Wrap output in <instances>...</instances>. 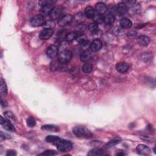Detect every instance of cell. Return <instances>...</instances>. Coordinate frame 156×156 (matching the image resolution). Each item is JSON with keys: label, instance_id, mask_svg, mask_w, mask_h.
<instances>
[{"label": "cell", "instance_id": "obj_1", "mask_svg": "<svg viewBox=\"0 0 156 156\" xmlns=\"http://www.w3.org/2000/svg\"><path fill=\"white\" fill-rule=\"evenodd\" d=\"M73 132L77 137L90 138H92L93 135L92 132L85 127L76 126L73 129Z\"/></svg>", "mask_w": 156, "mask_h": 156}, {"label": "cell", "instance_id": "obj_2", "mask_svg": "<svg viewBox=\"0 0 156 156\" xmlns=\"http://www.w3.org/2000/svg\"><path fill=\"white\" fill-rule=\"evenodd\" d=\"M57 147V148L60 152H69L72 149V143L66 140L59 139L54 144Z\"/></svg>", "mask_w": 156, "mask_h": 156}, {"label": "cell", "instance_id": "obj_3", "mask_svg": "<svg viewBox=\"0 0 156 156\" xmlns=\"http://www.w3.org/2000/svg\"><path fill=\"white\" fill-rule=\"evenodd\" d=\"M72 58V53L69 50H64L59 56V61L62 64H66Z\"/></svg>", "mask_w": 156, "mask_h": 156}, {"label": "cell", "instance_id": "obj_4", "mask_svg": "<svg viewBox=\"0 0 156 156\" xmlns=\"http://www.w3.org/2000/svg\"><path fill=\"white\" fill-rule=\"evenodd\" d=\"M45 17L41 15H37L31 20V24L33 27H39L45 24Z\"/></svg>", "mask_w": 156, "mask_h": 156}, {"label": "cell", "instance_id": "obj_5", "mask_svg": "<svg viewBox=\"0 0 156 156\" xmlns=\"http://www.w3.org/2000/svg\"><path fill=\"white\" fill-rule=\"evenodd\" d=\"M65 12V8L62 6H59L54 7L51 14V18L53 20L59 19L62 16H64V13Z\"/></svg>", "mask_w": 156, "mask_h": 156}, {"label": "cell", "instance_id": "obj_6", "mask_svg": "<svg viewBox=\"0 0 156 156\" xmlns=\"http://www.w3.org/2000/svg\"><path fill=\"white\" fill-rule=\"evenodd\" d=\"M73 19V17L71 14H66L59 19L58 24L61 27L66 26L71 23Z\"/></svg>", "mask_w": 156, "mask_h": 156}, {"label": "cell", "instance_id": "obj_7", "mask_svg": "<svg viewBox=\"0 0 156 156\" xmlns=\"http://www.w3.org/2000/svg\"><path fill=\"white\" fill-rule=\"evenodd\" d=\"M59 48L58 46L54 45H52L50 46L46 51V54L48 57L51 59L55 58L58 55Z\"/></svg>", "mask_w": 156, "mask_h": 156}, {"label": "cell", "instance_id": "obj_8", "mask_svg": "<svg viewBox=\"0 0 156 156\" xmlns=\"http://www.w3.org/2000/svg\"><path fill=\"white\" fill-rule=\"evenodd\" d=\"M0 120H1L0 121V123H1L4 129L9 131L11 132L15 131V128L14 126L9 120H7V119L4 118L3 117H1V118H0Z\"/></svg>", "mask_w": 156, "mask_h": 156}, {"label": "cell", "instance_id": "obj_9", "mask_svg": "<svg viewBox=\"0 0 156 156\" xmlns=\"http://www.w3.org/2000/svg\"><path fill=\"white\" fill-rule=\"evenodd\" d=\"M53 34V31L51 29L45 28L40 32L39 34V38L41 40H48Z\"/></svg>", "mask_w": 156, "mask_h": 156}, {"label": "cell", "instance_id": "obj_10", "mask_svg": "<svg viewBox=\"0 0 156 156\" xmlns=\"http://www.w3.org/2000/svg\"><path fill=\"white\" fill-rule=\"evenodd\" d=\"M136 150L138 154L142 155H147L151 153V149L149 148L143 144L138 145Z\"/></svg>", "mask_w": 156, "mask_h": 156}, {"label": "cell", "instance_id": "obj_11", "mask_svg": "<svg viewBox=\"0 0 156 156\" xmlns=\"http://www.w3.org/2000/svg\"><path fill=\"white\" fill-rule=\"evenodd\" d=\"M53 4H48L46 5V6H44L43 7H41V10H40V13L43 17L45 16H48L49 15H51L52 11L54 9Z\"/></svg>", "mask_w": 156, "mask_h": 156}, {"label": "cell", "instance_id": "obj_12", "mask_svg": "<svg viewBox=\"0 0 156 156\" xmlns=\"http://www.w3.org/2000/svg\"><path fill=\"white\" fill-rule=\"evenodd\" d=\"M129 65L126 62H119L116 65V70L120 73H124L129 70Z\"/></svg>", "mask_w": 156, "mask_h": 156}, {"label": "cell", "instance_id": "obj_13", "mask_svg": "<svg viewBox=\"0 0 156 156\" xmlns=\"http://www.w3.org/2000/svg\"><path fill=\"white\" fill-rule=\"evenodd\" d=\"M102 46V41L100 39H95L90 44V48L93 52H96L100 50Z\"/></svg>", "mask_w": 156, "mask_h": 156}, {"label": "cell", "instance_id": "obj_14", "mask_svg": "<svg viewBox=\"0 0 156 156\" xmlns=\"http://www.w3.org/2000/svg\"><path fill=\"white\" fill-rule=\"evenodd\" d=\"M96 10L97 14L102 15L107 11V6L106 5V4H104V3L99 2L96 4Z\"/></svg>", "mask_w": 156, "mask_h": 156}, {"label": "cell", "instance_id": "obj_15", "mask_svg": "<svg viewBox=\"0 0 156 156\" xmlns=\"http://www.w3.org/2000/svg\"><path fill=\"white\" fill-rule=\"evenodd\" d=\"M117 13L119 15V16H123L127 12V6L125 3L123 2L119 3L118 6L116 7Z\"/></svg>", "mask_w": 156, "mask_h": 156}, {"label": "cell", "instance_id": "obj_16", "mask_svg": "<svg viewBox=\"0 0 156 156\" xmlns=\"http://www.w3.org/2000/svg\"><path fill=\"white\" fill-rule=\"evenodd\" d=\"M81 34V33L79 31H72V32H70L67 34L66 40L69 42H71V41L77 39Z\"/></svg>", "mask_w": 156, "mask_h": 156}, {"label": "cell", "instance_id": "obj_17", "mask_svg": "<svg viewBox=\"0 0 156 156\" xmlns=\"http://www.w3.org/2000/svg\"><path fill=\"white\" fill-rule=\"evenodd\" d=\"M137 41L140 45L147 46L150 43V38L147 35H140L137 38Z\"/></svg>", "mask_w": 156, "mask_h": 156}, {"label": "cell", "instance_id": "obj_18", "mask_svg": "<svg viewBox=\"0 0 156 156\" xmlns=\"http://www.w3.org/2000/svg\"><path fill=\"white\" fill-rule=\"evenodd\" d=\"M119 24H120L121 28L124 29H128L132 27V22L129 18H123L120 20Z\"/></svg>", "mask_w": 156, "mask_h": 156}, {"label": "cell", "instance_id": "obj_19", "mask_svg": "<svg viewBox=\"0 0 156 156\" xmlns=\"http://www.w3.org/2000/svg\"><path fill=\"white\" fill-rule=\"evenodd\" d=\"M92 57V53L90 51L85 50L81 54L80 59L82 62H87Z\"/></svg>", "mask_w": 156, "mask_h": 156}, {"label": "cell", "instance_id": "obj_20", "mask_svg": "<svg viewBox=\"0 0 156 156\" xmlns=\"http://www.w3.org/2000/svg\"><path fill=\"white\" fill-rule=\"evenodd\" d=\"M68 34L66 30L65 29H61L56 34V39L58 41H61L64 39H66V35Z\"/></svg>", "mask_w": 156, "mask_h": 156}, {"label": "cell", "instance_id": "obj_21", "mask_svg": "<svg viewBox=\"0 0 156 156\" xmlns=\"http://www.w3.org/2000/svg\"><path fill=\"white\" fill-rule=\"evenodd\" d=\"M86 17L88 18H93L95 15V10L92 6H87L85 9Z\"/></svg>", "mask_w": 156, "mask_h": 156}, {"label": "cell", "instance_id": "obj_22", "mask_svg": "<svg viewBox=\"0 0 156 156\" xmlns=\"http://www.w3.org/2000/svg\"><path fill=\"white\" fill-rule=\"evenodd\" d=\"M104 154V151L101 149L100 148L93 149L88 153V155L89 156H101Z\"/></svg>", "mask_w": 156, "mask_h": 156}, {"label": "cell", "instance_id": "obj_23", "mask_svg": "<svg viewBox=\"0 0 156 156\" xmlns=\"http://www.w3.org/2000/svg\"><path fill=\"white\" fill-rule=\"evenodd\" d=\"M115 22V17L112 14H109L104 17V22L106 24H112Z\"/></svg>", "mask_w": 156, "mask_h": 156}, {"label": "cell", "instance_id": "obj_24", "mask_svg": "<svg viewBox=\"0 0 156 156\" xmlns=\"http://www.w3.org/2000/svg\"><path fill=\"white\" fill-rule=\"evenodd\" d=\"M0 92H1V96L3 97H6L7 93V86L6 84V82L5 81L1 79V88H0Z\"/></svg>", "mask_w": 156, "mask_h": 156}, {"label": "cell", "instance_id": "obj_25", "mask_svg": "<svg viewBox=\"0 0 156 156\" xmlns=\"http://www.w3.org/2000/svg\"><path fill=\"white\" fill-rule=\"evenodd\" d=\"M43 130L45 131H54V132H58L59 131V128L56 125H53V124H46L44 125L41 128Z\"/></svg>", "mask_w": 156, "mask_h": 156}, {"label": "cell", "instance_id": "obj_26", "mask_svg": "<svg viewBox=\"0 0 156 156\" xmlns=\"http://www.w3.org/2000/svg\"><path fill=\"white\" fill-rule=\"evenodd\" d=\"M82 71L84 73L88 74L93 70V65L90 63H85L82 66Z\"/></svg>", "mask_w": 156, "mask_h": 156}, {"label": "cell", "instance_id": "obj_27", "mask_svg": "<svg viewBox=\"0 0 156 156\" xmlns=\"http://www.w3.org/2000/svg\"><path fill=\"white\" fill-rule=\"evenodd\" d=\"M59 139L60 138L59 137L55 136H48L46 138V142L53 143L54 144H55L56 143L58 142Z\"/></svg>", "mask_w": 156, "mask_h": 156}, {"label": "cell", "instance_id": "obj_28", "mask_svg": "<svg viewBox=\"0 0 156 156\" xmlns=\"http://www.w3.org/2000/svg\"><path fill=\"white\" fill-rule=\"evenodd\" d=\"M121 140L119 139H113L112 140H111V141L109 142L108 143L106 144V147L107 148H111L112 147H113L114 146H115L116 144H117L118 143H119V142H120Z\"/></svg>", "mask_w": 156, "mask_h": 156}, {"label": "cell", "instance_id": "obj_29", "mask_svg": "<svg viewBox=\"0 0 156 156\" xmlns=\"http://www.w3.org/2000/svg\"><path fill=\"white\" fill-rule=\"evenodd\" d=\"M88 29H89V31L92 33L97 32V31L98 29V24H97L95 22H93L90 23L89 26H88Z\"/></svg>", "mask_w": 156, "mask_h": 156}, {"label": "cell", "instance_id": "obj_30", "mask_svg": "<svg viewBox=\"0 0 156 156\" xmlns=\"http://www.w3.org/2000/svg\"><path fill=\"white\" fill-rule=\"evenodd\" d=\"M93 18H94V20H95L94 22L96 23L97 24L101 23L104 22V17L102 16V15L97 14L96 15H95V17Z\"/></svg>", "mask_w": 156, "mask_h": 156}, {"label": "cell", "instance_id": "obj_31", "mask_svg": "<svg viewBox=\"0 0 156 156\" xmlns=\"http://www.w3.org/2000/svg\"><path fill=\"white\" fill-rule=\"evenodd\" d=\"M59 63L60 62L58 60H55L51 64V70L52 71H55L57 69H58L59 68Z\"/></svg>", "mask_w": 156, "mask_h": 156}, {"label": "cell", "instance_id": "obj_32", "mask_svg": "<svg viewBox=\"0 0 156 156\" xmlns=\"http://www.w3.org/2000/svg\"><path fill=\"white\" fill-rule=\"evenodd\" d=\"M77 41V42H79L80 43V45H82L83 43H85L86 41H87L88 40H87V37H85V36L84 35H83V34H81L79 37H77V39H76Z\"/></svg>", "mask_w": 156, "mask_h": 156}, {"label": "cell", "instance_id": "obj_33", "mask_svg": "<svg viewBox=\"0 0 156 156\" xmlns=\"http://www.w3.org/2000/svg\"><path fill=\"white\" fill-rule=\"evenodd\" d=\"M26 123H27L28 126L31 127V128H33V127H34V126H35L36 121H35L34 118H29L27 119Z\"/></svg>", "mask_w": 156, "mask_h": 156}, {"label": "cell", "instance_id": "obj_34", "mask_svg": "<svg viewBox=\"0 0 156 156\" xmlns=\"http://www.w3.org/2000/svg\"><path fill=\"white\" fill-rule=\"evenodd\" d=\"M54 3L55 1H51V0H42V1H39V4L40 5L41 7H43L48 4H53Z\"/></svg>", "mask_w": 156, "mask_h": 156}, {"label": "cell", "instance_id": "obj_35", "mask_svg": "<svg viewBox=\"0 0 156 156\" xmlns=\"http://www.w3.org/2000/svg\"><path fill=\"white\" fill-rule=\"evenodd\" d=\"M57 153L55 151L53 150H47L45 151V152L40 154V155H56Z\"/></svg>", "mask_w": 156, "mask_h": 156}, {"label": "cell", "instance_id": "obj_36", "mask_svg": "<svg viewBox=\"0 0 156 156\" xmlns=\"http://www.w3.org/2000/svg\"><path fill=\"white\" fill-rule=\"evenodd\" d=\"M142 59L144 61V62H148L151 59V56L149 53H143V54L142 55Z\"/></svg>", "mask_w": 156, "mask_h": 156}, {"label": "cell", "instance_id": "obj_37", "mask_svg": "<svg viewBox=\"0 0 156 156\" xmlns=\"http://www.w3.org/2000/svg\"><path fill=\"white\" fill-rule=\"evenodd\" d=\"M4 115L7 119H14L15 117L11 112H6L4 113Z\"/></svg>", "mask_w": 156, "mask_h": 156}, {"label": "cell", "instance_id": "obj_38", "mask_svg": "<svg viewBox=\"0 0 156 156\" xmlns=\"http://www.w3.org/2000/svg\"><path fill=\"white\" fill-rule=\"evenodd\" d=\"M16 155H17V153L14 150H9L7 151V152L6 153L7 156H15Z\"/></svg>", "mask_w": 156, "mask_h": 156}, {"label": "cell", "instance_id": "obj_39", "mask_svg": "<svg viewBox=\"0 0 156 156\" xmlns=\"http://www.w3.org/2000/svg\"><path fill=\"white\" fill-rule=\"evenodd\" d=\"M1 106L3 107H6L7 106V102H6V101H4V100H1Z\"/></svg>", "mask_w": 156, "mask_h": 156}, {"label": "cell", "instance_id": "obj_40", "mask_svg": "<svg viewBox=\"0 0 156 156\" xmlns=\"http://www.w3.org/2000/svg\"><path fill=\"white\" fill-rule=\"evenodd\" d=\"M117 155H124V154L123 153H118V154H117Z\"/></svg>", "mask_w": 156, "mask_h": 156}]
</instances>
